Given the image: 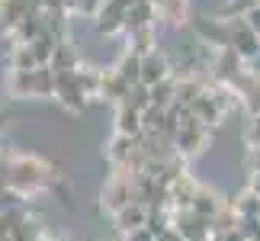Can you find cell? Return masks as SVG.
<instances>
[{
  "mask_svg": "<svg viewBox=\"0 0 260 241\" xmlns=\"http://www.w3.org/2000/svg\"><path fill=\"white\" fill-rule=\"evenodd\" d=\"M116 74L125 80L128 87H135V84H142V55H135V52H128V48H122V55L116 58Z\"/></svg>",
  "mask_w": 260,
  "mask_h": 241,
  "instance_id": "cell-20",
  "label": "cell"
},
{
  "mask_svg": "<svg viewBox=\"0 0 260 241\" xmlns=\"http://www.w3.org/2000/svg\"><path fill=\"white\" fill-rule=\"evenodd\" d=\"M157 19H164L167 26H183L186 23V0H154Z\"/></svg>",
  "mask_w": 260,
  "mask_h": 241,
  "instance_id": "cell-23",
  "label": "cell"
},
{
  "mask_svg": "<svg viewBox=\"0 0 260 241\" xmlns=\"http://www.w3.org/2000/svg\"><path fill=\"white\" fill-rule=\"evenodd\" d=\"M128 39V52H135V55H151L154 52V45H157V33H154V26H145V29H135V33H125Z\"/></svg>",
  "mask_w": 260,
  "mask_h": 241,
  "instance_id": "cell-21",
  "label": "cell"
},
{
  "mask_svg": "<svg viewBox=\"0 0 260 241\" xmlns=\"http://www.w3.org/2000/svg\"><path fill=\"white\" fill-rule=\"evenodd\" d=\"M84 62H81V52L71 45V39H61V42L55 45V55H52V71H77Z\"/></svg>",
  "mask_w": 260,
  "mask_h": 241,
  "instance_id": "cell-19",
  "label": "cell"
},
{
  "mask_svg": "<svg viewBox=\"0 0 260 241\" xmlns=\"http://www.w3.org/2000/svg\"><path fill=\"white\" fill-rule=\"evenodd\" d=\"M45 33H48L45 29V13H32V16H26L7 39H10V45H32L36 39H42Z\"/></svg>",
  "mask_w": 260,
  "mask_h": 241,
  "instance_id": "cell-13",
  "label": "cell"
},
{
  "mask_svg": "<svg viewBox=\"0 0 260 241\" xmlns=\"http://www.w3.org/2000/svg\"><path fill=\"white\" fill-rule=\"evenodd\" d=\"M106 0H77L74 4V16H84V19H93L100 13V7H103Z\"/></svg>",
  "mask_w": 260,
  "mask_h": 241,
  "instance_id": "cell-31",
  "label": "cell"
},
{
  "mask_svg": "<svg viewBox=\"0 0 260 241\" xmlns=\"http://www.w3.org/2000/svg\"><path fill=\"white\" fill-rule=\"evenodd\" d=\"M151 106H157V109L177 106V77H167L157 87H151Z\"/></svg>",
  "mask_w": 260,
  "mask_h": 241,
  "instance_id": "cell-26",
  "label": "cell"
},
{
  "mask_svg": "<svg viewBox=\"0 0 260 241\" xmlns=\"http://www.w3.org/2000/svg\"><path fill=\"white\" fill-rule=\"evenodd\" d=\"M132 203V174H122V170H113V174L106 177L103 190H100V206H103V213L116 216L122 206Z\"/></svg>",
  "mask_w": 260,
  "mask_h": 241,
  "instance_id": "cell-5",
  "label": "cell"
},
{
  "mask_svg": "<svg viewBox=\"0 0 260 241\" xmlns=\"http://www.w3.org/2000/svg\"><path fill=\"white\" fill-rule=\"evenodd\" d=\"M244 145H247V152L260 148V113H251V119H247V129H244Z\"/></svg>",
  "mask_w": 260,
  "mask_h": 241,
  "instance_id": "cell-29",
  "label": "cell"
},
{
  "mask_svg": "<svg viewBox=\"0 0 260 241\" xmlns=\"http://www.w3.org/2000/svg\"><path fill=\"white\" fill-rule=\"evenodd\" d=\"M4 90L10 100H36V80L32 71H7Z\"/></svg>",
  "mask_w": 260,
  "mask_h": 241,
  "instance_id": "cell-17",
  "label": "cell"
},
{
  "mask_svg": "<svg viewBox=\"0 0 260 241\" xmlns=\"http://www.w3.org/2000/svg\"><path fill=\"white\" fill-rule=\"evenodd\" d=\"M206 90H209V84L203 77H183V80L177 77V106H189L196 97H203Z\"/></svg>",
  "mask_w": 260,
  "mask_h": 241,
  "instance_id": "cell-24",
  "label": "cell"
},
{
  "mask_svg": "<svg viewBox=\"0 0 260 241\" xmlns=\"http://www.w3.org/2000/svg\"><path fill=\"white\" fill-rule=\"evenodd\" d=\"M39 62L29 45H10L7 52V71H36Z\"/></svg>",
  "mask_w": 260,
  "mask_h": 241,
  "instance_id": "cell-22",
  "label": "cell"
},
{
  "mask_svg": "<svg viewBox=\"0 0 260 241\" xmlns=\"http://www.w3.org/2000/svg\"><path fill=\"white\" fill-rule=\"evenodd\" d=\"M145 26H157V7H154V0H135V4L128 7L125 33H135V29H145Z\"/></svg>",
  "mask_w": 260,
  "mask_h": 241,
  "instance_id": "cell-18",
  "label": "cell"
},
{
  "mask_svg": "<svg viewBox=\"0 0 260 241\" xmlns=\"http://www.w3.org/2000/svg\"><path fill=\"white\" fill-rule=\"evenodd\" d=\"M125 23H128V7L122 0H106L100 7V13L93 16V29L96 36L113 39V36H125Z\"/></svg>",
  "mask_w": 260,
  "mask_h": 241,
  "instance_id": "cell-7",
  "label": "cell"
},
{
  "mask_svg": "<svg viewBox=\"0 0 260 241\" xmlns=\"http://www.w3.org/2000/svg\"><path fill=\"white\" fill-rule=\"evenodd\" d=\"M206 145H209V129L203 123H196V119L189 116L186 106H180V129L174 135V152L183 161H189V158L203 155Z\"/></svg>",
  "mask_w": 260,
  "mask_h": 241,
  "instance_id": "cell-2",
  "label": "cell"
},
{
  "mask_svg": "<svg viewBox=\"0 0 260 241\" xmlns=\"http://www.w3.org/2000/svg\"><path fill=\"white\" fill-rule=\"evenodd\" d=\"M113 129L119 135H128V138H142L145 135V123H142V113L132 106H116V116H113Z\"/></svg>",
  "mask_w": 260,
  "mask_h": 241,
  "instance_id": "cell-16",
  "label": "cell"
},
{
  "mask_svg": "<svg viewBox=\"0 0 260 241\" xmlns=\"http://www.w3.org/2000/svg\"><path fill=\"white\" fill-rule=\"evenodd\" d=\"M128 90L132 87L116 74V68H103V84H100V100H103V103H113V106L125 103Z\"/></svg>",
  "mask_w": 260,
  "mask_h": 241,
  "instance_id": "cell-15",
  "label": "cell"
},
{
  "mask_svg": "<svg viewBox=\"0 0 260 241\" xmlns=\"http://www.w3.org/2000/svg\"><path fill=\"white\" fill-rule=\"evenodd\" d=\"M4 123H7V119H4V113H0V129H4Z\"/></svg>",
  "mask_w": 260,
  "mask_h": 241,
  "instance_id": "cell-38",
  "label": "cell"
},
{
  "mask_svg": "<svg viewBox=\"0 0 260 241\" xmlns=\"http://www.w3.org/2000/svg\"><path fill=\"white\" fill-rule=\"evenodd\" d=\"M52 100L58 106L64 109V113H84L87 109V94H84V87H81V80H77V71H55V94Z\"/></svg>",
  "mask_w": 260,
  "mask_h": 241,
  "instance_id": "cell-4",
  "label": "cell"
},
{
  "mask_svg": "<svg viewBox=\"0 0 260 241\" xmlns=\"http://www.w3.org/2000/svg\"><path fill=\"white\" fill-rule=\"evenodd\" d=\"M77 80H81L87 100H100V84H103V68L93 65H81L77 68Z\"/></svg>",
  "mask_w": 260,
  "mask_h": 241,
  "instance_id": "cell-25",
  "label": "cell"
},
{
  "mask_svg": "<svg viewBox=\"0 0 260 241\" xmlns=\"http://www.w3.org/2000/svg\"><path fill=\"white\" fill-rule=\"evenodd\" d=\"M7 190V180H4V170H0V193H4Z\"/></svg>",
  "mask_w": 260,
  "mask_h": 241,
  "instance_id": "cell-37",
  "label": "cell"
},
{
  "mask_svg": "<svg viewBox=\"0 0 260 241\" xmlns=\"http://www.w3.org/2000/svg\"><path fill=\"white\" fill-rule=\"evenodd\" d=\"M186 109H189V116H193L196 123H203L206 129H212V126H218V123L225 119V113L218 109V103L212 100V94H209V90H206L203 97H196V100H193V103H189Z\"/></svg>",
  "mask_w": 260,
  "mask_h": 241,
  "instance_id": "cell-14",
  "label": "cell"
},
{
  "mask_svg": "<svg viewBox=\"0 0 260 241\" xmlns=\"http://www.w3.org/2000/svg\"><path fill=\"white\" fill-rule=\"evenodd\" d=\"M148 216H151V209H148L145 203H128V206H122L119 213L113 216V222H116V228L122 235H128V232H135V228H145L148 225Z\"/></svg>",
  "mask_w": 260,
  "mask_h": 241,
  "instance_id": "cell-12",
  "label": "cell"
},
{
  "mask_svg": "<svg viewBox=\"0 0 260 241\" xmlns=\"http://www.w3.org/2000/svg\"><path fill=\"white\" fill-rule=\"evenodd\" d=\"M23 206H26V196L13 193V190H4V193H0V216H4V213H16V209H23Z\"/></svg>",
  "mask_w": 260,
  "mask_h": 241,
  "instance_id": "cell-30",
  "label": "cell"
},
{
  "mask_svg": "<svg viewBox=\"0 0 260 241\" xmlns=\"http://www.w3.org/2000/svg\"><path fill=\"white\" fill-rule=\"evenodd\" d=\"M32 13H42V4H39V0H0V36H10Z\"/></svg>",
  "mask_w": 260,
  "mask_h": 241,
  "instance_id": "cell-8",
  "label": "cell"
},
{
  "mask_svg": "<svg viewBox=\"0 0 260 241\" xmlns=\"http://www.w3.org/2000/svg\"><path fill=\"white\" fill-rule=\"evenodd\" d=\"M193 33L203 45H215L218 52L228 48V39H232V23L228 16H193Z\"/></svg>",
  "mask_w": 260,
  "mask_h": 241,
  "instance_id": "cell-6",
  "label": "cell"
},
{
  "mask_svg": "<svg viewBox=\"0 0 260 241\" xmlns=\"http://www.w3.org/2000/svg\"><path fill=\"white\" fill-rule=\"evenodd\" d=\"M119 106H122V103H119ZM125 106H132V109H138V113H145V109L151 106V87L135 84L132 90H128V97H125Z\"/></svg>",
  "mask_w": 260,
  "mask_h": 241,
  "instance_id": "cell-28",
  "label": "cell"
},
{
  "mask_svg": "<svg viewBox=\"0 0 260 241\" xmlns=\"http://www.w3.org/2000/svg\"><path fill=\"white\" fill-rule=\"evenodd\" d=\"M174 228L183 235V241H209L212 238V222L203 219L199 213H193V209H177Z\"/></svg>",
  "mask_w": 260,
  "mask_h": 241,
  "instance_id": "cell-9",
  "label": "cell"
},
{
  "mask_svg": "<svg viewBox=\"0 0 260 241\" xmlns=\"http://www.w3.org/2000/svg\"><path fill=\"white\" fill-rule=\"evenodd\" d=\"M157 241H183V235H180V232H177V228L171 225V228H164V232H161V235H157Z\"/></svg>",
  "mask_w": 260,
  "mask_h": 241,
  "instance_id": "cell-36",
  "label": "cell"
},
{
  "mask_svg": "<svg viewBox=\"0 0 260 241\" xmlns=\"http://www.w3.org/2000/svg\"><path fill=\"white\" fill-rule=\"evenodd\" d=\"M209 241H247V235L241 232V228H228V232H212Z\"/></svg>",
  "mask_w": 260,
  "mask_h": 241,
  "instance_id": "cell-33",
  "label": "cell"
},
{
  "mask_svg": "<svg viewBox=\"0 0 260 241\" xmlns=\"http://www.w3.org/2000/svg\"><path fill=\"white\" fill-rule=\"evenodd\" d=\"M0 170H4L7 190H13V193L26 196V199L58 184V167L52 161H45L39 155H26V152H10L0 161Z\"/></svg>",
  "mask_w": 260,
  "mask_h": 241,
  "instance_id": "cell-1",
  "label": "cell"
},
{
  "mask_svg": "<svg viewBox=\"0 0 260 241\" xmlns=\"http://www.w3.org/2000/svg\"><path fill=\"white\" fill-rule=\"evenodd\" d=\"M238 16H244V23H247V26H251L254 33L260 36V0H257V4H251V7H244Z\"/></svg>",
  "mask_w": 260,
  "mask_h": 241,
  "instance_id": "cell-32",
  "label": "cell"
},
{
  "mask_svg": "<svg viewBox=\"0 0 260 241\" xmlns=\"http://www.w3.org/2000/svg\"><path fill=\"white\" fill-rule=\"evenodd\" d=\"M228 23H232V39H228V48L241 58L247 68L260 65V36L254 33L251 26L244 23V16H228Z\"/></svg>",
  "mask_w": 260,
  "mask_h": 241,
  "instance_id": "cell-3",
  "label": "cell"
},
{
  "mask_svg": "<svg viewBox=\"0 0 260 241\" xmlns=\"http://www.w3.org/2000/svg\"><path fill=\"white\" fill-rule=\"evenodd\" d=\"M167 77H174V65H171V58H167L164 52H157V48H154L151 55L142 58V84L145 87H157Z\"/></svg>",
  "mask_w": 260,
  "mask_h": 241,
  "instance_id": "cell-10",
  "label": "cell"
},
{
  "mask_svg": "<svg viewBox=\"0 0 260 241\" xmlns=\"http://www.w3.org/2000/svg\"><path fill=\"white\" fill-rule=\"evenodd\" d=\"M257 113H260V109H257Z\"/></svg>",
  "mask_w": 260,
  "mask_h": 241,
  "instance_id": "cell-39",
  "label": "cell"
},
{
  "mask_svg": "<svg viewBox=\"0 0 260 241\" xmlns=\"http://www.w3.org/2000/svg\"><path fill=\"white\" fill-rule=\"evenodd\" d=\"M125 241H157V238L148 232V225H145V228H135V232H128Z\"/></svg>",
  "mask_w": 260,
  "mask_h": 241,
  "instance_id": "cell-34",
  "label": "cell"
},
{
  "mask_svg": "<svg viewBox=\"0 0 260 241\" xmlns=\"http://www.w3.org/2000/svg\"><path fill=\"white\" fill-rule=\"evenodd\" d=\"M55 45H58V39H55V36H48V33H45L42 39H36L32 45H29V48H32V55H36V62H39V68H48V65H52Z\"/></svg>",
  "mask_w": 260,
  "mask_h": 241,
  "instance_id": "cell-27",
  "label": "cell"
},
{
  "mask_svg": "<svg viewBox=\"0 0 260 241\" xmlns=\"http://www.w3.org/2000/svg\"><path fill=\"white\" fill-rule=\"evenodd\" d=\"M247 167H251V174H260V148H254L247 155Z\"/></svg>",
  "mask_w": 260,
  "mask_h": 241,
  "instance_id": "cell-35",
  "label": "cell"
},
{
  "mask_svg": "<svg viewBox=\"0 0 260 241\" xmlns=\"http://www.w3.org/2000/svg\"><path fill=\"white\" fill-rule=\"evenodd\" d=\"M228 206V199L218 193V190H212V187H206V184H199V190H196V196H193V213H199L203 219H209V222H212V219L222 213V209Z\"/></svg>",
  "mask_w": 260,
  "mask_h": 241,
  "instance_id": "cell-11",
  "label": "cell"
}]
</instances>
